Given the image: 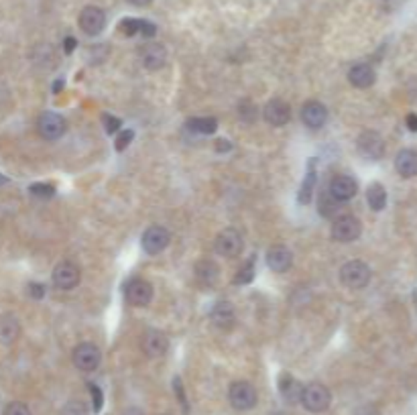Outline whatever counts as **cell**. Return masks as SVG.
Returning <instances> with one entry per match:
<instances>
[{
    "mask_svg": "<svg viewBox=\"0 0 417 415\" xmlns=\"http://www.w3.org/2000/svg\"><path fill=\"white\" fill-rule=\"evenodd\" d=\"M299 403L309 414H324L332 403V393L328 387L322 383H309L307 387H303Z\"/></svg>",
    "mask_w": 417,
    "mask_h": 415,
    "instance_id": "cell-1",
    "label": "cell"
},
{
    "mask_svg": "<svg viewBox=\"0 0 417 415\" xmlns=\"http://www.w3.org/2000/svg\"><path fill=\"white\" fill-rule=\"evenodd\" d=\"M244 248V240H242V235L235 228H224L216 240H214V251L216 255L220 257H226V259H235L239 257Z\"/></svg>",
    "mask_w": 417,
    "mask_h": 415,
    "instance_id": "cell-2",
    "label": "cell"
},
{
    "mask_svg": "<svg viewBox=\"0 0 417 415\" xmlns=\"http://www.w3.org/2000/svg\"><path fill=\"white\" fill-rule=\"evenodd\" d=\"M340 281L350 289H362L371 281V269L362 261H348L340 269Z\"/></svg>",
    "mask_w": 417,
    "mask_h": 415,
    "instance_id": "cell-3",
    "label": "cell"
},
{
    "mask_svg": "<svg viewBox=\"0 0 417 415\" xmlns=\"http://www.w3.org/2000/svg\"><path fill=\"white\" fill-rule=\"evenodd\" d=\"M228 401L235 409L248 412L257 405V389L246 381H237L228 389Z\"/></svg>",
    "mask_w": 417,
    "mask_h": 415,
    "instance_id": "cell-4",
    "label": "cell"
},
{
    "mask_svg": "<svg viewBox=\"0 0 417 415\" xmlns=\"http://www.w3.org/2000/svg\"><path fill=\"white\" fill-rule=\"evenodd\" d=\"M360 232H362L360 220L352 214H342L332 224V238L338 242H352L360 237Z\"/></svg>",
    "mask_w": 417,
    "mask_h": 415,
    "instance_id": "cell-5",
    "label": "cell"
},
{
    "mask_svg": "<svg viewBox=\"0 0 417 415\" xmlns=\"http://www.w3.org/2000/svg\"><path fill=\"white\" fill-rule=\"evenodd\" d=\"M100 360H102V353L96 344L84 342V344L76 346V350H74V364L82 373L96 371L100 366Z\"/></svg>",
    "mask_w": 417,
    "mask_h": 415,
    "instance_id": "cell-6",
    "label": "cell"
},
{
    "mask_svg": "<svg viewBox=\"0 0 417 415\" xmlns=\"http://www.w3.org/2000/svg\"><path fill=\"white\" fill-rule=\"evenodd\" d=\"M65 128H67L65 119L56 112H43L37 120V130L45 141H58L60 137H63Z\"/></svg>",
    "mask_w": 417,
    "mask_h": 415,
    "instance_id": "cell-7",
    "label": "cell"
},
{
    "mask_svg": "<svg viewBox=\"0 0 417 415\" xmlns=\"http://www.w3.org/2000/svg\"><path fill=\"white\" fill-rule=\"evenodd\" d=\"M124 296L126 301L135 307H145L149 305L151 299H153V285L145 279H130L126 283V289H124Z\"/></svg>",
    "mask_w": 417,
    "mask_h": 415,
    "instance_id": "cell-8",
    "label": "cell"
},
{
    "mask_svg": "<svg viewBox=\"0 0 417 415\" xmlns=\"http://www.w3.org/2000/svg\"><path fill=\"white\" fill-rule=\"evenodd\" d=\"M80 277H82L80 269H78V265H74L71 261H61L60 265L53 269V275H51L53 285L58 289H63V291L74 289L80 283Z\"/></svg>",
    "mask_w": 417,
    "mask_h": 415,
    "instance_id": "cell-9",
    "label": "cell"
},
{
    "mask_svg": "<svg viewBox=\"0 0 417 415\" xmlns=\"http://www.w3.org/2000/svg\"><path fill=\"white\" fill-rule=\"evenodd\" d=\"M169 240H171V237L163 226H149L143 235L141 244H143V251L147 255H159L167 248Z\"/></svg>",
    "mask_w": 417,
    "mask_h": 415,
    "instance_id": "cell-10",
    "label": "cell"
},
{
    "mask_svg": "<svg viewBox=\"0 0 417 415\" xmlns=\"http://www.w3.org/2000/svg\"><path fill=\"white\" fill-rule=\"evenodd\" d=\"M263 119L271 126H285L291 119V108L285 100L281 98H273L269 100L267 106L263 108Z\"/></svg>",
    "mask_w": 417,
    "mask_h": 415,
    "instance_id": "cell-11",
    "label": "cell"
},
{
    "mask_svg": "<svg viewBox=\"0 0 417 415\" xmlns=\"http://www.w3.org/2000/svg\"><path fill=\"white\" fill-rule=\"evenodd\" d=\"M357 147L358 153H360L364 159H371V161L381 159L383 153H385V143H383V139H381L377 133H371V130H366V133H362V135L358 137Z\"/></svg>",
    "mask_w": 417,
    "mask_h": 415,
    "instance_id": "cell-12",
    "label": "cell"
},
{
    "mask_svg": "<svg viewBox=\"0 0 417 415\" xmlns=\"http://www.w3.org/2000/svg\"><path fill=\"white\" fill-rule=\"evenodd\" d=\"M80 27L86 35H100L106 27V15L98 6H86L80 15Z\"/></svg>",
    "mask_w": 417,
    "mask_h": 415,
    "instance_id": "cell-13",
    "label": "cell"
},
{
    "mask_svg": "<svg viewBox=\"0 0 417 415\" xmlns=\"http://www.w3.org/2000/svg\"><path fill=\"white\" fill-rule=\"evenodd\" d=\"M301 120H303V124L305 126H309V128H322L324 124H326V120H328V110H326V106L322 104V102H318V100H309V102H305L303 104V108H301Z\"/></svg>",
    "mask_w": 417,
    "mask_h": 415,
    "instance_id": "cell-14",
    "label": "cell"
},
{
    "mask_svg": "<svg viewBox=\"0 0 417 415\" xmlns=\"http://www.w3.org/2000/svg\"><path fill=\"white\" fill-rule=\"evenodd\" d=\"M330 196L338 202H348L357 196L358 183L348 176H336V178L330 181L328 187Z\"/></svg>",
    "mask_w": 417,
    "mask_h": 415,
    "instance_id": "cell-15",
    "label": "cell"
},
{
    "mask_svg": "<svg viewBox=\"0 0 417 415\" xmlns=\"http://www.w3.org/2000/svg\"><path fill=\"white\" fill-rule=\"evenodd\" d=\"M210 318H212V324H214V326L218 328V330H224V332L232 330V328H235V322H237L235 307H232V303H228V301H218V303L212 307Z\"/></svg>",
    "mask_w": 417,
    "mask_h": 415,
    "instance_id": "cell-16",
    "label": "cell"
},
{
    "mask_svg": "<svg viewBox=\"0 0 417 415\" xmlns=\"http://www.w3.org/2000/svg\"><path fill=\"white\" fill-rule=\"evenodd\" d=\"M293 263V255L287 246L283 244H277V246H271L267 251V265L271 271L275 273H285L287 269L291 267Z\"/></svg>",
    "mask_w": 417,
    "mask_h": 415,
    "instance_id": "cell-17",
    "label": "cell"
},
{
    "mask_svg": "<svg viewBox=\"0 0 417 415\" xmlns=\"http://www.w3.org/2000/svg\"><path fill=\"white\" fill-rule=\"evenodd\" d=\"M141 61H143V65H145L147 69L157 71V69H161V67L165 65V61H167V51H165V47L159 45V43H149V45H145V47L141 49Z\"/></svg>",
    "mask_w": 417,
    "mask_h": 415,
    "instance_id": "cell-18",
    "label": "cell"
},
{
    "mask_svg": "<svg viewBox=\"0 0 417 415\" xmlns=\"http://www.w3.org/2000/svg\"><path fill=\"white\" fill-rule=\"evenodd\" d=\"M395 169L401 178H416L417 176V151L403 149L395 157Z\"/></svg>",
    "mask_w": 417,
    "mask_h": 415,
    "instance_id": "cell-19",
    "label": "cell"
},
{
    "mask_svg": "<svg viewBox=\"0 0 417 415\" xmlns=\"http://www.w3.org/2000/svg\"><path fill=\"white\" fill-rule=\"evenodd\" d=\"M143 348H145L147 356H151V358H159V356H163L167 353L169 342H167V338H165L163 332H159V330H149L147 336H145Z\"/></svg>",
    "mask_w": 417,
    "mask_h": 415,
    "instance_id": "cell-20",
    "label": "cell"
},
{
    "mask_svg": "<svg viewBox=\"0 0 417 415\" xmlns=\"http://www.w3.org/2000/svg\"><path fill=\"white\" fill-rule=\"evenodd\" d=\"M348 80L355 88H368L375 84V69L368 63H358L348 71Z\"/></svg>",
    "mask_w": 417,
    "mask_h": 415,
    "instance_id": "cell-21",
    "label": "cell"
},
{
    "mask_svg": "<svg viewBox=\"0 0 417 415\" xmlns=\"http://www.w3.org/2000/svg\"><path fill=\"white\" fill-rule=\"evenodd\" d=\"M19 336H21L19 320L15 316H2L0 318V344L10 346V344L17 342Z\"/></svg>",
    "mask_w": 417,
    "mask_h": 415,
    "instance_id": "cell-22",
    "label": "cell"
},
{
    "mask_svg": "<svg viewBox=\"0 0 417 415\" xmlns=\"http://www.w3.org/2000/svg\"><path fill=\"white\" fill-rule=\"evenodd\" d=\"M218 277H220V269L218 265L214 263V261H200L198 265H196V279H198V283L200 285H204V287H214L216 285V281H218Z\"/></svg>",
    "mask_w": 417,
    "mask_h": 415,
    "instance_id": "cell-23",
    "label": "cell"
},
{
    "mask_svg": "<svg viewBox=\"0 0 417 415\" xmlns=\"http://www.w3.org/2000/svg\"><path fill=\"white\" fill-rule=\"evenodd\" d=\"M279 391H281V395H283V399H285L287 403H298L299 399H301L303 387L299 385L291 375L285 373V375H281V379H279Z\"/></svg>",
    "mask_w": 417,
    "mask_h": 415,
    "instance_id": "cell-24",
    "label": "cell"
},
{
    "mask_svg": "<svg viewBox=\"0 0 417 415\" xmlns=\"http://www.w3.org/2000/svg\"><path fill=\"white\" fill-rule=\"evenodd\" d=\"M366 202L368 206L373 208L375 212H381L385 204H387V192L381 183H373L368 189H366Z\"/></svg>",
    "mask_w": 417,
    "mask_h": 415,
    "instance_id": "cell-25",
    "label": "cell"
},
{
    "mask_svg": "<svg viewBox=\"0 0 417 415\" xmlns=\"http://www.w3.org/2000/svg\"><path fill=\"white\" fill-rule=\"evenodd\" d=\"M187 126H189L194 133H200V135H212V133H216V128H218V120L212 119V117L192 119L187 120Z\"/></svg>",
    "mask_w": 417,
    "mask_h": 415,
    "instance_id": "cell-26",
    "label": "cell"
},
{
    "mask_svg": "<svg viewBox=\"0 0 417 415\" xmlns=\"http://www.w3.org/2000/svg\"><path fill=\"white\" fill-rule=\"evenodd\" d=\"M340 204H342V202L334 200V198L330 196V192H324V194L320 196V214H322L324 218H336L338 212H340V208H342Z\"/></svg>",
    "mask_w": 417,
    "mask_h": 415,
    "instance_id": "cell-27",
    "label": "cell"
},
{
    "mask_svg": "<svg viewBox=\"0 0 417 415\" xmlns=\"http://www.w3.org/2000/svg\"><path fill=\"white\" fill-rule=\"evenodd\" d=\"M255 259H248L242 267L239 269V273H237V277H235V283L237 285H246V283H250L253 279H255Z\"/></svg>",
    "mask_w": 417,
    "mask_h": 415,
    "instance_id": "cell-28",
    "label": "cell"
},
{
    "mask_svg": "<svg viewBox=\"0 0 417 415\" xmlns=\"http://www.w3.org/2000/svg\"><path fill=\"white\" fill-rule=\"evenodd\" d=\"M314 185H316V173L309 171L303 183H301V189H299V204H307L312 200V194H314Z\"/></svg>",
    "mask_w": 417,
    "mask_h": 415,
    "instance_id": "cell-29",
    "label": "cell"
},
{
    "mask_svg": "<svg viewBox=\"0 0 417 415\" xmlns=\"http://www.w3.org/2000/svg\"><path fill=\"white\" fill-rule=\"evenodd\" d=\"M29 192L37 198H51L56 194V187L49 183H33L29 187Z\"/></svg>",
    "mask_w": 417,
    "mask_h": 415,
    "instance_id": "cell-30",
    "label": "cell"
},
{
    "mask_svg": "<svg viewBox=\"0 0 417 415\" xmlns=\"http://www.w3.org/2000/svg\"><path fill=\"white\" fill-rule=\"evenodd\" d=\"M141 25H143L141 19H124V21L120 23V31H122L124 35L133 37V35L141 33Z\"/></svg>",
    "mask_w": 417,
    "mask_h": 415,
    "instance_id": "cell-31",
    "label": "cell"
},
{
    "mask_svg": "<svg viewBox=\"0 0 417 415\" xmlns=\"http://www.w3.org/2000/svg\"><path fill=\"white\" fill-rule=\"evenodd\" d=\"M61 415H88V412H86V405L82 401H69L63 407V414Z\"/></svg>",
    "mask_w": 417,
    "mask_h": 415,
    "instance_id": "cell-32",
    "label": "cell"
},
{
    "mask_svg": "<svg viewBox=\"0 0 417 415\" xmlns=\"http://www.w3.org/2000/svg\"><path fill=\"white\" fill-rule=\"evenodd\" d=\"M4 415H31V412L25 403H21V401H12V403L6 405Z\"/></svg>",
    "mask_w": 417,
    "mask_h": 415,
    "instance_id": "cell-33",
    "label": "cell"
},
{
    "mask_svg": "<svg viewBox=\"0 0 417 415\" xmlns=\"http://www.w3.org/2000/svg\"><path fill=\"white\" fill-rule=\"evenodd\" d=\"M102 122H104V130H106L108 135H114L120 126H122L120 119H117V117H110V115H104V117H102Z\"/></svg>",
    "mask_w": 417,
    "mask_h": 415,
    "instance_id": "cell-34",
    "label": "cell"
},
{
    "mask_svg": "<svg viewBox=\"0 0 417 415\" xmlns=\"http://www.w3.org/2000/svg\"><path fill=\"white\" fill-rule=\"evenodd\" d=\"M133 137H135L133 130H124V133H120L119 139H117V151H124V149L128 147L130 141H133Z\"/></svg>",
    "mask_w": 417,
    "mask_h": 415,
    "instance_id": "cell-35",
    "label": "cell"
},
{
    "mask_svg": "<svg viewBox=\"0 0 417 415\" xmlns=\"http://www.w3.org/2000/svg\"><path fill=\"white\" fill-rule=\"evenodd\" d=\"M90 393H92V401H94V412H100L102 409V401H104L100 387L90 385Z\"/></svg>",
    "mask_w": 417,
    "mask_h": 415,
    "instance_id": "cell-36",
    "label": "cell"
},
{
    "mask_svg": "<svg viewBox=\"0 0 417 415\" xmlns=\"http://www.w3.org/2000/svg\"><path fill=\"white\" fill-rule=\"evenodd\" d=\"M29 296L33 297V299H41V297H45V285H41V283H31Z\"/></svg>",
    "mask_w": 417,
    "mask_h": 415,
    "instance_id": "cell-37",
    "label": "cell"
},
{
    "mask_svg": "<svg viewBox=\"0 0 417 415\" xmlns=\"http://www.w3.org/2000/svg\"><path fill=\"white\" fill-rule=\"evenodd\" d=\"M173 389L178 391L179 401H181V405H183V409H185V414H187V403H185V395H183V389H181V381H179V379L173 381Z\"/></svg>",
    "mask_w": 417,
    "mask_h": 415,
    "instance_id": "cell-38",
    "label": "cell"
},
{
    "mask_svg": "<svg viewBox=\"0 0 417 415\" xmlns=\"http://www.w3.org/2000/svg\"><path fill=\"white\" fill-rule=\"evenodd\" d=\"M63 49H65V53H71V51L76 49V39H74V37H67V39L63 41Z\"/></svg>",
    "mask_w": 417,
    "mask_h": 415,
    "instance_id": "cell-39",
    "label": "cell"
},
{
    "mask_svg": "<svg viewBox=\"0 0 417 415\" xmlns=\"http://www.w3.org/2000/svg\"><path fill=\"white\" fill-rule=\"evenodd\" d=\"M407 128L417 133V115H409V117H407Z\"/></svg>",
    "mask_w": 417,
    "mask_h": 415,
    "instance_id": "cell-40",
    "label": "cell"
},
{
    "mask_svg": "<svg viewBox=\"0 0 417 415\" xmlns=\"http://www.w3.org/2000/svg\"><path fill=\"white\" fill-rule=\"evenodd\" d=\"M120 415H145L139 407H128V409H124Z\"/></svg>",
    "mask_w": 417,
    "mask_h": 415,
    "instance_id": "cell-41",
    "label": "cell"
},
{
    "mask_svg": "<svg viewBox=\"0 0 417 415\" xmlns=\"http://www.w3.org/2000/svg\"><path fill=\"white\" fill-rule=\"evenodd\" d=\"M216 143H218V145H216L218 151H228V149H230V143H228V141H216Z\"/></svg>",
    "mask_w": 417,
    "mask_h": 415,
    "instance_id": "cell-42",
    "label": "cell"
},
{
    "mask_svg": "<svg viewBox=\"0 0 417 415\" xmlns=\"http://www.w3.org/2000/svg\"><path fill=\"white\" fill-rule=\"evenodd\" d=\"M357 415H377V412H375L373 407H364V409H360Z\"/></svg>",
    "mask_w": 417,
    "mask_h": 415,
    "instance_id": "cell-43",
    "label": "cell"
},
{
    "mask_svg": "<svg viewBox=\"0 0 417 415\" xmlns=\"http://www.w3.org/2000/svg\"><path fill=\"white\" fill-rule=\"evenodd\" d=\"M130 4H135V6H147L151 0H128Z\"/></svg>",
    "mask_w": 417,
    "mask_h": 415,
    "instance_id": "cell-44",
    "label": "cell"
},
{
    "mask_svg": "<svg viewBox=\"0 0 417 415\" xmlns=\"http://www.w3.org/2000/svg\"><path fill=\"white\" fill-rule=\"evenodd\" d=\"M60 88H63V82H56V86H53V90L58 92V90H60Z\"/></svg>",
    "mask_w": 417,
    "mask_h": 415,
    "instance_id": "cell-45",
    "label": "cell"
},
{
    "mask_svg": "<svg viewBox=\"0 0 417 415\" xmlns=\"http://www.w3.org/2000/svg\"><path fill=\"white\" fill-rule=\"evenodd\" d=\"M0 183H6V178H2V176H0Z\"/></svg>",
    "mask_w": 417,
    "mask_h": 415,
    "instance_id": "cell-46",
    "label": "cell"
}]
</instances>
